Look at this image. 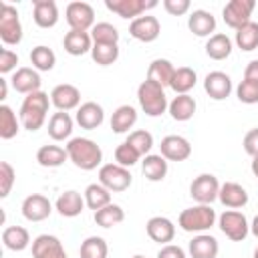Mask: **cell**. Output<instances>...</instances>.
Wrapping results in <instances>:
<instances>
[{"instance_id":"6da1fadb","label":"cell","mask_w":258,"mask_h":258,"mask_svg":"<svg viewBox=\"0 0 258 258\" xmlns=\"http://www.w3.org/2000/svg\"><path fill=\"white\" fill-rule=\"evenodd\" d=\"M64 149L69 153V161H73V165L83 171H93L103 161L101 145L89 137H71Z\"/></svg>"},{"instance_id":"7a4b0ae2","label":"cell","mask_w":258,"mask_h":258,"mask_svg":"<svg viewBox=\"0 0 258 258\" xmlns=\"http://www.w3.org/2000/svg\"><path fill=\"white\" fill-rule=\"evenodd\" d=\"M50 105H52L50 97L44 91H36V93L26 95L22 105H20V111H18V119H20L22 127L28 131H38L46 121Z\"/></svg>"},{"instance_id":"3957f363","label":"cell","mask_w":258,"mask_h":258,"mask_svg":"<svg viewBox=\"0 0 258 258\" xmlns=\"http://www.w3.org/2000/svg\"><path fill=\"white\" fill-rule=\"evenodd\" d=\"M218 216H216V210L208 204H196L191 208H185L181 210L179 218H177V224L183 232H189V234H206L214 224H216Z\"/></svg>"},{"instance_id":"277c9868","label":"cell","mask_w":258,"mask_h":258,"mask_svg":"<svg viewBox=\"0 0 258 258\" xmlns=\"http://www.w3.org/2000/svg\"><path fill=\"white\" fill-rule=\"evenodd\" d=\"M137 101H139L141 111L147 117H159L169 107L165 89L161 85L149 81V79H145V81L139 83V87H137Z\"/></svg>"},{"instance_id":"5b68a950","label":"cell","mask_w":258,"mask_h":258,"mask_svg":"<svg viewBox=\"0 0 258 258\" xmlns=\"http://www.w3.org/2000/svg\"><path fill=\"white\" fill-rule=\"evenodd\" d=\"M0 40L8 46H16L22 40V22L16 6L0 2Z\"/></svg>"},{"instance_id":"8992f818","label":"cell","mask_w":258,"mask_h":258,"mask_svg":"<svg viewBox=\"0 0 258 258\" xmlns=\"http://www.w3.org/2000/svg\"><path fill=\"white\" fill-rule=\"evenodd\" d=\"M218 228L232 242H244L250 234L248 218L240 210H226L218 216Z\"/></svg>"},{"instance_id":"52a82bcc","label":"cell","mask_w":258,"mask_h":258,"mask_svg":"<svg viewBox=\"0 0 258 258\" xmlns=\"http://www.w3.org/2000/svg\"><path fill=\"white\" fill-rule=\"evenodd\" d=\"M64 18H67V24L71 26V30H81V32H91V28L97 24L93 6L89 2H81V0L67 4Z\"/></svg>"},{"instance_id":"ba28073f","label":"cell","mask_w":258,"mask_h":258,"mask_svg":"<svg viewBox=\"0 0 258 258\" xmlns=\"http://www.w3.org/2000/svg\"><path fill=\"white\" fill-rule=\"evenodd\" d=\"M131 181H133V177H131L129 169L119 163H105L99 167V183L105 185L109 191L121 194V191L129 189Z\"/></svg>"},{"instance_id":"9c48e42d","label":"cell","mask_w":258,"mask_h":258,"mask_svg":"<svg viewBox=\"0 0 258 258\" xmlns=\"http://www.w3.org/2000/svg\"><path fill=\"white\" fill-rule=\"evenodd\" d=\"M256 8V2L254 0H230L226 2V6L222 8V16H224V22L238 30L242 28L244 24L250 22V16Z\"/></svg>"},{"instance_id":"30bf717a","label":"cell","mask_w":258,"mask_h":258,"mask_svg":"<svg viewBox=\"0 0 258 258\" xmlns=\"http://www.w3.org/2000/svg\"><path fill=\"white\" fill-rule=\"evenodd\" d=\"M220 181L216 175L212 173H200L198 177H194L191 185H189V196L198 202V204H208L212 206L214 200H218L220 194Z\"/></svg>"},{"instance_id":"8fae6325","label":"cell","mask_w":258,"mask_h":258,"mask_svg":"<svg viewBox=\"0 0 258 258\" xmlns=\"http://www.w3.org/2000/svg\"><path fill=\"white\" fill-rule=\"evenodd\" d=\"M50 103L56 111H73L81 107V91L71 83H60L50 91Z\"/></svg>"},{"instance_id":"7c38bea8","label":"cell","mask_w":258,"mask_h":258,"mask_svg":"<svg viewBox=\"0 0 258 258\" xmlns=\"http://www.w3.org/2000/svg\"><path fill=\"white\" fill-rule=\"evenodd\" d=\"M129 34L139 40V42H153L161 34V24L155 16L151 14H141L139 18L131 20L129 24Z\"/></svg>"},{"instance_id":"4fadbf2b","label":"cell","mask_w":258,"mask_h":258,"mask_svg":"<svg viewBox=\"0 0 258 258\" xmlns=\"http://www.w3.org/2000/svg\"><path fill=\"white\" fill-rule=\"evenodd\" d=\"M20 210H22V216L28 222H42L52 214V204L42 194H30L22 200Z\"/></svg>"},{"instance_id":"5bb4252c","label":"cell","mask_w":258,"mask_h":258,"mask_svg":"<svg viewBox=\"0 0 258 258\" xmlns=\"http://www.w3.org/2000/svg\"><path fill=\"white\" fill-rule=\"evenodd\" d=\"M105 6H107V10H111V12H115L117 16H121V18H131V20H135V18H139L145 10H149V8H155L157 6V2L155 0H105Z\"/></svg>"},{"instance_id":"9a60e30c","label":"cell","mask_w":258,"mask_h":258,"mask_svg":"<svg viewBox=\"0 0 258 258\" xmlns=\"http://www.w3.org/2000/svg\"><path fill=\"white\" fill-rule=\"evenodd\" d=\"M10 85L16 93H22V95H30V93H36L40 91V85H42V79L38 75L36 69L32 67H18L12 77H10Z\"/></svg>"},{"instance_id":"2e32d148","label":"cell","mask_w":258,"mask_h":258,"mask_svg":"<svg viewBox=\"0 0 258 258\" xmlns=\"http://www.w3.org/2000/svg\"><path fill=\"white\" fill-rule=\"evenodd\" d=\"M204 91L214 101H224L232 93V79L224 71H212L204 77Z\"/></svg>"},{"instance_id":"e0dca14e","label":"cell","mask_w":258,"mask_h":258,"mask_svg":"<svg viewBox=\"0 0 258 258\" xmlns=\"http://www.w3.org/2000/svg\"><path fill=\"white\" fill-rule=\"evenodd\" d=\"M159 149L167 161H185L191 155V143L183 135H165L159 143Z\"/></svg>"},{"instance_id":"ac0fdd59","label":"cell","mask_w":258,"mask_h":258,"mask_svg":"<svg viewBox=\"0 0 258 258\" xmlns=\"http://www.w3.org/2000/svg\"><path fill=\"white\" fill-rule=\"evenodd\" d=\"M145 232L153 242L165 246V244L173 242V238H175V224L165 216H153L147 220Z\"/></svg>"},{"instance_id":"d6986e66","label":"cell","mask_w":258,"mask_h":258,"mask_svg":"<svg viewBox=\"0 0 258 258\" xmlns=\"http://www.w3.org/2000/svg\"><path fill=\"white\" fill-rule=\"evenodd\" d=\"M32 258H67V252L56 236L40 234L32 240Z\"/></svg>"},{"instance_id":"ffe728a7","label":"cell","mask_w":258,"mask_h":258,"mask_svg":"<svg viewBox=\"0 0 258 258\" xmlns=\"http://www.w3.org/2000/svg\"><path fill=\"white\" fill-rule=\"evenodd\" d=\"M75 121L81 129H87V131H93V129H99L105 121V111L99 103L95 101H87L83 103L77 113H75Z\"/></svg>"},{"instance_id":"44dd1931","label":"cell","mask_w":258,"mask_h":258,"mask_svg":"<svg viewBox=\"0 0 258 258\" xmlns=\"http://www.w3.org/2000/svg\"><path fill=\"white\" fill-rule=\"evenodd\" d=\"M187 28L200 38H210L216 32V16L210 10L196 8L187 18Z\"/></svg>"},{"instance_id":"7402d4cb","label":"cell","mask_w":258,"mask_h":258,"mask_svg":"<svg viewBox=\"0 0 258 258\" xmlns=\"http://www.w3.org/2000/svg\"><path fill=\"white\" fill-rule=\"evenodd\" d=\"M32 18L40 28H52L58 22V6L54 0H32Z\"/></svg>"},{"instance_id":"603a6c76","label":"cell","mask_w":258,"mask_h":258,"mask_svg":"<svg viewBox=\"0 0 258 258\" xmlns=\"http://www.w3.org/2000/svg\"><path fill=\"white\" fill-rule=\"evenodd\" d=\"M85 206H87L85 204V198L79 191H75V189H67L54 202V208H56V212L62 218H77V216H81L83 210H85Z\"/></svg>"},{"instance_id":"cb8c5ba5","label":"cell","mask_w":258,"mask_h":258,"mask_svg":"<svg viewBox=\"0 0 258 258\" xmlns=\"http://www.w3.org/2000/svg\"><path fill=\"white\" fill-rule=\"evenodd\" d=\"M218 200L222 202V206H226L230 210H238L248 204V191L236 181H226L220 185Z\"/></svg>"},{"instance_id":"d4e9b609","label":"cell","mask_w":258,"mask_h":258,"mask_svg":"<svg viewBox=\"0 0 258 258\" xmlns=\"http://www.w3.org/2000/svg\"><path fill=\"white\" fill-rule=\"evenodd\" d=\"M187 252L191 258H216L220 252V244L212 234H198L191 238Z\"/></svg>"},{"instance_id":"484cf974","label":"cell","mask_w":258,"mask_h":258,"mask_svg":"<svg viewBox=\"0 0 258 258\" xmlns=\"http://www.w3.org/2000/svg\"><path fill=\"white\" fill-rule=\"evenodd\" d=\"M62 46L71 56H83L91 52L93 48V38L91 32H81V30H69L62 38Z\"/></svg>"},{"instance_id":"4316f807","label":"cell","mask_w":258,"mask_h":258,"mask_svg":"<svg viewBox=\"0 0 258 258\" xmlns=\"http://www.w3.org/2000/svg\"><path fill=\"white\" fill-rule=\"evenodd\" d=\"M196 109H198V103L191 95H175L171 101H169V115L173 121H179V123H185L189 121L194 115H196Z\"/></svg>"},{"instance_id":"83f0119b","label":"cell","mask_w":258,"mask_h":258,"mask_svg":"<svg viewBox=\"0 0 258 258\" xmlns=\"http://www.w3.org/2000/svg\"><path fill=\"white\" fill-rule=\"evenodd\" d=\"M141 173L145 179L157 183V181H163L165 175H167V159L163 155H155V153H149L141 159Z\"/></svg>"},{"instance_id":"f1b7e54d","label":"cell","mask_w":258,"mask_h":258,"mask_svg":"<svg viewBox=\"0 0 258 258\" xmlns=\"http://www.w3.org/2000/svg\"><path fill=\"white\" fill-rule=\"evenodd\" d=\"M2 244L10 252H22L32 242H30V234H28L26 228H22V226H8V228L2 230Z\"/></svg>"},{"instance_id":"f546056e","label":"cell","mask_w":258,"mask_h":258,"mask_svg":"<svg viewBox=\"0 0 258 258\" xmlns=\"http://www.w3.org/2000/svg\"><path fill=\"white\" fill-rule=\"evenodd\" d=\"M173 75H175V67H173L171 60H167V58H155V60L149 62L147 77L145 79H149V81H153V83H157V85H161L165 89V87L171 85Z\"/></svg>"},{"instance_id":"4dcf8cb0","label":"cell","mask_w":258,"mask_h":258,"mask_svg":"<svg viewBox=\"0 0 258 258\" xmlns=\"http://www.w3.org/2000/svg\"><path fill=\"white\" fill-rule=\"evenodd\" d=\"M73 117L64 111H56L50 115L48 119V135L50 139L54 141H64V139H71V133H73Z\"/></svg>"},{"instance_id":"1f68e13d","label":"cell","mask_w":258,"mask_h":258,"mask_svg":"<svg viewBox=\"0 0 258 258\" xmlns=\"http://www.w3.org/2000/svg\"><path fill=\"white\" fill-rule=\"evenodd\" d=\"M232 40L228 34L224 32H216L208 38L206 42V54L212 58V60H226L230 54H232Z\"/></svg>"},{"instance_id":"d6a6232c","label":"cell","mask_w":258,"mask_h":258,"mask_svg":"<svg viewBox=\"0 0 258 258\" xmlns=\"http://www.w3.org/2000/svg\"><path fill=\"white\" fill-rule=\"evenodd\" d=\"M135 123H137V111L131 105H121L111 115L113 133H129V129H133Z\"/></svg>"},{"instance_id":"836d02e7","label":"cell","mask_w":258,"mask_h":258,"mask_svg":"<svg viewBox=\"0 0 258 258\" xmlns=\"http://www.w3.org/2000/svg\"><path fill=\"white\" fill-rule=\"evenodd\" d=\"M69 159V153L60 145H42L36 151V161L42 167H60Z\"/></svg>"},{"instance_id":"e575fe53","label":"cell","mask_w":258,"mask_h":258,"mask_svg":"<svg viewBox=\"0 0 258 258\" xmlns=\"http://www.w3.org/2000/svg\"><path fill=\"white\" fill-rule=\"evenodd\" d=\"M196 83H198V75L191 67H177L169 87L175 91V95H189Z\"/></svg>"},{"instance_id":"d590c367","label":"cell","mask_w":258,"mask_h":258,"mask_svg":"<svg viewBox=\"0 0 258 258\" xmlns=\"http://www.w3.org/2000/svg\"><path fill=\"white\" fill-rule=\"evenodd\" d=\"M234 42L244 52L256 50L258 48V22L250 20L248 24H244L242 28H238L236 30V36H234Z\"/></svg>"},{"instance_id":"8d00e7d4","label":"cell","mask_w":258,"mask_h":258,"mask_svg":"<svg viewBox=\"0 0 258 258\" xmlns=\"http://www.w3.org/2000/svg\"><path fill=\"white\" fill-rule=\"evenodd\" d=\"M83 198H85L87 208H89V210H95V212L111 204V191H109L105 185H101V183H91V185H87Z\"/></svg>"},{"instance_id":"74e56055","label":"cell","mask_w":258,"mask_h":258,"mask_svg":"<svg viewBox=\"0 0 258 258\" xmlns=\"http://www.w3.org/2000/svg\"><path fill=\"white\" fill-rule=\"evenodd\" d=\"M123 220H125V210L119 204H113V202L95 212V224L101 226V228H113V226L121 224Z\"/></svg>"},{"instance_id":"f35d334b","label":"cell","mask_w":258,"mask_h":258,"mask_svg":"<svg viewBox=\"0 0 258 258\" xmlns=\"http://www.w3.org/2000/svg\"><path fill=\"white\" fill-rule=\"evenodd\" d=\"M30 62H32V69L36 71H52L56 64V54L52 48L38 44L30 50Z\"/></svg>"},{"instance_id":"ab89813d","label":"cell","mask_w":258,"mask_h":258,"mask_svg":"<svg viewBox=\"0 0 258 258\" xmlns=\"http://www.w3.org/2000/svg\"><path fill=\"white\" fill-rule=\"evenodd\" d=\"M20 119H16V113L8 105H0V137L12 139L20 131Z\"/></svg>"},{"instance_id":"60d3db41","label":"cell","mask_w":258,"mask_h":258,"mask_svg":"<svg viewBox=\"0 0 258 258\" xmlns=\"http://www.w3.org/2000/svg\"><path fill=\"white\" fill-rule=\"evenodd\" d=\"M79 256L81 258H107L109 256V246H107L105 238L89 236L87 240H83V244L79 248Z\"/></svg>"},{"instance_id":"b9f144b4","label":"cell","mask_w":258,"mask_h":258,"mask_svg":"<svg viewBox=\"0 0 258 258\" xmlns=\"http://www.w3.org/2000/svg\"><path fill=\"white\" fill-rule=\"evenodd\" d=\"M119 30L111 22H97L91 28L93 44H119Z\"/></svg>"},{"instance_id":"7bdbcfd3","label":"cell","mask_w":258,"mask_h":258,"mask_svg":"<svg viewBox=\"0 0 258 258\" xmlns=\"http://www.w3.org/2000/svg\"><path fill=\"white\" fill-rule=\"evenodd\" d=\"M91 58L101 67H109L119 58V44H93Z\"/></svg>"},{"instance_id":"ee69618b","label":"cell","mask_w":258,"mask_h":258,"mask_svg":"<svg viewBox=\"0 0 258 258\" xmlns=\"http://www.w3.org/2000/svg\"><path fill=\"white\" fill-rule=\"evenodd\" d=\"M125 141H127L129 145H133V147L139 151L141 157L149 155V151H151V147H153V135H151L149 131H145V129H133V131H129V135H127Z\"/></svg>"},{"instance_id":"f6af8a7d","label":"cell","mask_w":258,"mask_h":258,"mask_svg":"<svg viewBox=\"0 0 258 258\" xmlns=\"http://www.w3.org/2000/svg\"><path fill=\"white\" fill-rule=\"evenodd\" d=\"M139 159H141L139 151H137L133 145H129L127 141H123V143H119V145L115 147V163H119V165H123V167L129 169V167L135 165Z\"/></svg>"},{"instance_id":"bcb514c9","label":"cell","mask_w":258,"mask_h":258,"mask_svg":"<svg viewBox=\"0 0 258 258\" xmlns=\"http://www.w3.org/2000/svg\"><path fill=\"white\" fill-rule=\"evenodd\" d=\"M236 97L244 105H256L258 103V83L246 81V79L240 81V85L236 87Z\"/></svg>"},{"instance_id":"7dc6e473","label":"cell","mask_w":258,"mask_h":258,"mask_svg":"<svg viewBox=\"0 0 258 258\" xmlns=\"http://www.w3.org/2000/svg\"><path fill=\"white\" fill-rule=\"evenodd\" d=\"M16 181V171L8 161H0V198H6Z\"/></svg>"},{"instance_id":"c3c4849f","label":"cell","mask_w":258,"mask_h":258,"mask_svg":"<svg viewBox=\"0 0 258 258\" xmlns=\"http://www.w3.org/2000/svg\"><path fill=\"white\" fill-rule=\"evenodd\" d=\"M16 64H18V54L10 48H2L0 50V73L8 75V73L16 71Z\"/></svg>"},{"instance_id":"681fc988","label":"cell","mask_w":258,"mask_h":258,"mask_svg":"<svg viewBox=\"0 0 258 258\" xmlns=\"http://www.w3.org/2000/svg\"><path fill=\"white\" fill-rule=\"evenodd\" d=\"M163 8L171 16H183L185 12H189L191 2L189 0H163Z\"/></svg>"},{"instance_id":"f907efd6","label":"cell","mask_w":258,"mask_h":258,"mask_svg":"<svg viewBox=\"0 0 258 258\" xmlns=\"http://www.w3.org/2000/svg\"><path fill=\"white\" fill-rule=\"evenodd\" d=\"M242 145H244V151H246L248 155H252V157L258 155V127L250 129V131L244 135Z\"/></svg>"},{"instance_id":"816d5d0a","label":"cell","mask_w":258,"mask_h":258,"mask_svg":"<svg viewBox=\"0 0 258 258\" xmlns=\"http://www.w3.org/2000/svg\"><path fill=\"white\" fill-rule=\"evenodd\" d=\"M157 258H187L185 250L181 246H175V244H165L161 246V250L157 252Z\"/></svg>"},{"instance_id":"f5cc1de1","label":"cell","mask_w":258,"mask_h":258,"mask_svg":"<svg viewBox=\"0 0 258 258\" xmlns=\"http://www.w3.org/2000/svg\"><path fill=\"white\" fill-rule=\"evenodd\" d=\"M244 79L258 83V60H250V62L246 64V69H244Z\"/></svg>"},{"instance_id":"db71d44e","label":"cell","mask_w":258,"mask_h":258,"mask_svg":"<svg viewBox=\"0 0 258 258\" xmlns=\"http://www.w3.org/2000/svg\"><path fill=\"white\" fill-rule=\"evenodd\" d=\"M8 97V81L0 79V101H4Z\"/></svg>"},{"instance_id":"11a10c76","label":"cell","mask_w":258,"mask_h":258,"mask_svg":"<svg viewBox=\"0 0 258 258\" xmlns=\"http://www.w3.org/2000/svg\"><path fill=\"white\" fill-rule=\"evenodd\" d=\"M250 234L258 238V216H254V220H252V224H250Z\"/></svg>"},{"instance_id":"9f6ffc18","label":"cell","mask_w":258,"mask_h":258,"mask_svg":"<svg viewBox=\"0 0 258 258\" xmlns=\"http://www.w3.org/2000/svg\"><path fill=\"white\" fill-rule=\"evenodd\" d=\"M252 173H254V177L258 179V155L252 157Z\"/></svg>"},{"instance_id":"6f0895ef","label":"cell","mask_w":258,"mask_h":258,"mask_svg":"<svg viewBox=\"0 0 258 258\" xmlns=\"http://www.w3.org/2000/svg\"><path fill=\"white\" fill-rule=\"evenodd\" d=\"M252 258H258V246H256V250H254V256Z\"/></svg>"},{"instance_id":"680465c9","label":"cell","mask_w":258,"mask_h":258,"mask_svg":"<svg viewBox=\"0 0 258 258\" xmlns=\"http://www.w3.org/2000/svg\"><path fill=\"white\" fill-rule=\"evenodd\" d=\"M131 258H145V256H141V254H135V256H131Z\"/></svg>"}]
</instances>
